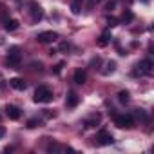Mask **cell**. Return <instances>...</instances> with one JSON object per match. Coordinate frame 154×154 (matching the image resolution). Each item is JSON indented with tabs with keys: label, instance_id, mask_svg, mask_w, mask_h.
I'll return each mask as SVG.
<instances>
[{
	"label": "cell",
	"instance_id": "obj_30",
	"mask_svg": "<svg viewBox=\"0 0 154 154\" xmlns=\"http://www.w3.org/2000/svg\"><path fill=\"white\" fill-rule=\"evenodd\" d=\"M96 2H100V0H96Z\"/></svg>",
	"mask_w": 154,
	"mask_h": 154
},
{
	"label": "cell",
	"instance_id": "obj_12",
	"mask_svg": "<svg viewBox=\"0 0 154 154\" xmlns=\"http://www.w3.org/2000/svg\"><path fill=\"white\" fill-rule=\"evenodd\" d=\"M6 112H8V116H9L11 120H18L20 114H22L20 109H18L17 105H8V107H6Z\"/></svg>",
	"mask_w": 154,
	"mask_h": 154
},
{
	"label": "cell",
	"instance_id": "obj_7",
	"mask_svg": "<svg viewBox=\"0 0 154 154\" xmlns=\"http://www.w3.org/2000/svg\"><path fill=\"white\" fill-rule=\"evenodd\" d=\"M56 38H58V33H54V31H44V33H38V36H36V40L40 44H49V42H54Z\"/></svg>",
	"mask_w": 154,
	"mask_h": 154
},
{
	"label": "cell",
	"instance_id": "obj_25",
	"mask_svg": "<svg viewBox=\"0 0 154 154\" xmlns=\"http://www.w3.org/2000/svg\"><path fill=\"white\" fill-rule=\"evenodd\" d=\"M134 114H136V116H138V118H141V120H145V118H147V116H145V112H143V111H141V109H138V111H136V112H134Z\"/></svg>",
	"mask_w": 154,
	"mask_h": 154
},
{
	"label": "cell",
	"instance_id": "obj_13",
	"mask_svg": "<svg viewBox=\"0 0 154 154\" xmlns=\"http://www.w3.org/2000/svg\"><path fill=\"white\" fill-rule=\"evenodd\" d=\"M18 20L17 18H6L4 20V29L6 31H15V29H18Z\"/></svg>",
	"mask_w": 154,
	"mask_h": 154
},
{
	"label": "cell",
	"instance_id": "obj_26",
	"mask_svg": "<svg viewBox=\"0 0 154 154\" xmlns=\"http://www.w3.org/2000/svg\"><path fill=\"white\" fill-rule=\"evenodd\" d=\"M60 51H69V44H67V42H63V44L60 45Z\"/></svg>",
	"mask_w": 154,
	"mask_h": 154
},
{
	"label": "cell",
	"instance_id": "obj_29",
	"mask_svg": "<svg viewBox=\"0 0 154 154\" xmlns=\"http://www.w3.org/2000/svg\"><path fill=\"white\" fill-rule=\"evenodd\" d=\"M141 2H143V4H147V2H149V0H141Z\"/></svg>",
	"mask_w": 154,
	"mask_h": 154
},
{
	"label": "cell",
	"instance_id": "obj_10",
	"mask_svg": "<svg viewBox=\"0 0 154 154\" xmlns=\"http://www.w3.org/2000/svg\"><path fill=\"white\" fill-rule=\"evenodd\" d=\"M100 122H102V114H93V116H89L85 122H84V125L87 127V129H91V127H96V125H100Z\"/></svg>",
	"mask_w": 154,
	"mask_h": 154
},
{
	"label": "cell",
	"instance_id": "obj_8",
	"mask_svg": "<svg viewBox=\"0 0 154 154\" xmlns=\"http://www.w3.org/2000/svg\"><path fill=\"white\" fill-rule=\"evenodd\" d=\"M78 102H80V96L76 94L74 91H69V93H67V98H65V105H67L69 109L76 107V105H78Z\"/></svg>",
	"mask_w": 154,
	"mask_h": 154
},
{
	"label": "cell",
	"instance_id": "obj_11",
	"mask_svg": "<svg viewBox=\"0 0 154 154\" xmlns=\"http://www.w3.org/2000/svg\"><path fill=\"white\" fill-rule=\"evenodd\" d=\"M74 82L78 84V85H84L87 82V72L84 69H78V71H74Z\"/></svg>",
	"mask_w": 154,
	"mask_h": 154
},
{
	"label": "cell",
	"instance_id": "obj_2",
	"mask_svg": "<svg viewBox=\"0 0 154 154\" xmlns=\"http://www.w3.org/2000/svg\"><path fill=\"white\" fill-rule=\"evenodd\" d=\"M36 103H49L51 100H53V93H51V89L49 87H45V85H42V87H38L36 91H35V98H33Z\"/></svg>",
	"mask_w": 154,
	"mask_h": 154
},
{
	"label": "cell",
	"instance_id": "obj_28",
	"mask_svg": "<svg viewBox=\"0 0 154 154\" xmlns=\"http://www.w3.org/2000/svg\"><path fill=\"white\" fill-rule=\"evenodd\" d=\"M4 136H6V129H4V127H0V140H2Z\"/></svg>",
	"mask_w": 154,
	"mask_h": 154
},
{
	"label": "cell",
	"instance_id": "obj_16",
	"mask_svg": "<svg viewBox=\"0 0 154 154\" xmlns=\"http://www.w3.org/2000/svg\"><path fill=\"white\" fill-rule=\"evenodd\" d=\"M132 20H134V15H132V11L125 9V11H123V17H122V22H123V24H129V22H132Z\"/></svg>",
	"mask_w": 154,
	"mask_h": 154
},
{
	"label": "cell",
	"instance_id": "obj_9",
	"mask_svg": "<svg viewBox=\"0 0 154 154\" xmlns=\"http://www.w3.org/2000/svg\"><path fill=\"white\" fill-rule=\"evenodd\" d=\"M9 85L13 87V89H17V91H26V87H27V84L24 82V78H11L9 80Z\"/></svg>",
	"mask_w": 154,
	"mask_h": 154
},
{
	"label": "cell",
	"instance_id": "obj_20",
	"mask_svg": "<svg viewBox=\"0 0 154 154\" xmlns=\"http://www.w3.org/2000/svg\"><path fill=\"white\" fill-rule=\"evenodd\" d=\"M8 18V8L4 4H0V20H6Z\"/></svg>",
	"mask_w": 154,
	"mask_h": 154
},
{
	"label": "cell",
	"instance_id": "obj_24",
	"mask_svg": "<svg viewBox=\"0 0 154 154\" xmlns=\"http://www.w3.org/2000/svg\"><path fill=\"white\" fill-rule=\"evenodd\" d=\"M114 6H116V2H114V0H111V2H107L105 9H107V11H112V9H114Z\"/></svg>",
	"mask_w": 154,
	"mask_h": 154
},
{
	"label": "cell",
	"instance_id": "obj_1",
	"mask_svg": "<svg viewBox=\"0 0 154 154\" xmlns=\"http://www.w3.org/2000/svg\"><path fill=\"white\" fill-rule=\"evenodd\" d=\"M152 72H154V62H152L150 58L141 60V62L136 65V69H134V76H138V74H147V76H150Z\"/></svg>",
	"mask_w": 154,
	"mask_h": 154
},
{
	"label": "cell",
	"instance_id": "obj_6",
	"mask_svg": "<svg viewBox=\"0 0 154 154\" xmlns=\"http://www.w3.org/2000/svg\"><path fill=\"white\" fill-rule=\"evenodd\" d=\"M20 49L18 47H11L9 49V54H8V63L11 65V67H18L20 65Z\"/></svg>",
	"mask_w": 154,
	"mask_h": 154
},
{
	"label": "cell",
	"instance_id": "obj_14",
	"mask_svg": "<svg viewBox=\"0 0 154 154\" xmlns=\"http://www.w3.org/2000/svg\"><path fill=\"white\" fill-rule=\"evenodd\" d=\"M82 6H84V0H71V11L74 15H80Z\"/></svg>",
	"mask_w": 154,
	"mask_h": 154
},
{
	"label": "cell",
	"instance_id": "obj_22",
	"mask_svg": "<svg viewBox=\"0 0 154 154\" xmlns=\"http://www.w3.org/2000/svg\"><path fill=\"white\" fill-rule=\"evenodd\" d=\"M107 26H109V27H116V26H118V18H114V17H107Z\"/></svg>",
	"mask_w": 154,
	"mask_h": 154
},
{
	"label": "cell",
	"instance_id": "obj_5",
	"mask_svg": "<svg viewBox=\"0 0 154 154\" xmlns=\"http://www.w3.org/2000/svg\"><path fill=\"white\" fill-rule=\"evenodd\" d=\"M96 145H112L114 143V138H112V134L109 132V131H105V129H102L98 134H96Z\"/></svg>",
	"mask_w": 154,
	"mask_h": 154
},
{
	"label": "cell",
	"instance_id": "obj_18",
	"mask_svg": "<svg viewBox=\"0 0 154 154\" xmlns=\"http://www.w3.org/2000/svg\"><path fill=\"white\" fill-rule=\"evenodd\" d=\"M118 100H120L122 103H127V102H129V91H120V93H118Z\"/></svg>",
	"mask_w": 154,
	"mask_h": 154
},
{
	"label": "cell",
	"instance_id": "obj_27",
	"mask_svg": "<svg viewBox=\"0 0 154 154\" xmlns=\"http://www.w3.org/2000/svg\"><path fill=\"white\" fill-rule=\"evenodd\" d=\"M44 116H45V118H53V116H54V112H51V111H45V112H44Z\"/></svg>",
	"mask_w": 154,
	"mask_h": 154
},
{
	"label": "cell",
	"instance_id": "obj_4",
	"mask_svg": "<svg viewBox=\"0 0 154 154\" xmlns=\"http://www.w3.org/2000/svg\"><path fill=\"white\" fill-rule=\"evenodd\" d=\"M27 8H29V15H31V20L33 22H40L42 18H44V9H42V6L38 4V2H29L27 4Z\"/></svg>",
	"mask_w": 154,
	"mask_h": 154
},
{
	"label": "cell",
	"instance_id": "obj_17",
	"mask_svg": "<svg viewBox=\"0 0 154 154\" xmlns=\"http://www.w3.org/2000/svg\"><path fill=\"white\" fill-rule=\"evenodd\" d=\"M114 69H116V62H107L105 63V69H103V74H111V72H114Z\"/></svg>",
	"mask_w": 154,
	"mask_h": 154
},
{
	"label": "cell",
	"instance_id": "obj_15",
	"mask_svg": "<svg viewBox=\"0 0 154 154\" xmlns=\"http://www.w3.org/2000/svg\"><path fill=\"white\" fill-rule=\"evenodd\" d=\"M111 38H112V36H111V33H109V31H103V33H102V36L98 38V45H100V47H105V45L111 42Z\"/></svg>",
	"mask_w": 154,
	"mask_h": 154
},
{
	"label": "cell",
	"instance_id": "obj_19",
	"mask_svg": "<svg viewBox=\"0 0 154 154\" xmlns=\"http://www.w3.org/2000/svg\"><path fill=\"white\" fill-rule=\"evenodd\" d=\"M42 125V120H38V118H31L29 122H27V127L29 129H35V127H40Z\"/></svg>",
	"mask_w": 154,
	"mask_h": 154
},
{
	"label": "cell",
	"instance_id": "obj_3",
	"mask_svg": "<svg viewBox=\"0 0 154 154\" xmlns=\"http://www.w3.org/2000/svg\"><path fill=\"white\" fill-rule=\"evenodd\" d=\"M114 125L120 129H132L134 127V118L132 114H116L114 116Z\"/></svg>",
	"mask_w": 154,
	"mask_h": 154
},
{
	"label": "cell",
	"instance_id": "obj_23",
	"mask_svg": "<svg viewBox=\"0 0 154 154\" xmlns=\"http://www.w3.org/2000/svg\"><path fill=\"white\" fill-rule=\"evenodd\" d=\"M62 67H63V63H56V65L53 67V72H54V74H60V71H62Z\"/></svg>",
	"mask_w": 154,
	"mask_h": 154
},
{
	"label": "cell",
	"instance_id": "obj_21",
	"mask_svg": "<svg viewBox=\"0 0 154 154\" xmlns=\"http://www.w3.org/2000/svg\"><path fill=\"white\" fill-rule=\"evenodd\" d=\"M63 147H60V145H56V143H49L47 145V152H56V150H62Z\"/></svg>",
	"mask_w": 154,
	"mask_h": 154
}]
</instances>
